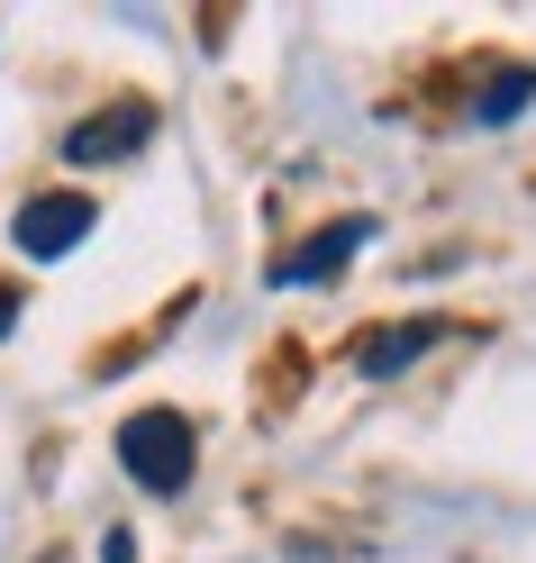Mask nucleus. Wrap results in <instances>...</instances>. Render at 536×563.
I'll list each match as a JSON object with an SVG mask.
<instances>
[{
  "label": "nucleus",
  "instance_id": "f03ea898",
  "mask_svg": "<svg viewBox=\"0 0 536 563\" xmlns=\"http://www.w3.org/2000/svg\"><path fill=\"white\" fill-rule=\"evenodd\" d=\"M91 228H100L91 191H37V200L19 209V228H10V236H19V255H28V264H64Z\"/></svg>",
  "mask_w": 536,
  "mask_h": 563
},
{
  "label": "nucleus",
  "instance_id": "0eeeda50",
  "mask_svg": "<svg viewBox=\"0 0 536 563\" xmlns=\"http://www.w3.org/2000/svg\"><path fill=\"white\" fill-rule=\"evenodd\" d=\"M19 328V291H10V282H0V336H10Z\"/></svg>",
  "mask_w": 536,
  "mask_h": 563
},
{
  "label": "nucleus",
  "instance_id": "20e7f679",
  "mask_svg": "<svg viewBox=\"0 0 536 563\" xmlns=\"http://www.w3.org/2000/svg\"><path fill=\"white\" fill-rule=\"evenodd\" d=\"M373 236V219H364V209H354V219H328V228H318L309 245H300V255H282L273 264V282H282V291H309V282H337L346 264H354V245H364Z\"/></svg>",
  "mask_w": 536,
  "mask_h": 563
},
{
  "label": "nucleus",
  "instance_id": "7ed1b4c3",
  "mask_svg": "<svg viewBox=\"0 0 536 563\" xmlns=\"http://www.w3.org/2000/svg\"><path fill=\"white\" fill-rule=\"evenodd\" d=\"M146 136H155V100H110V110L64 128V164H128Z\"/></svg>",
  "mask_w": 536,
  "mask_h": 563
},
{
  "label": "nucleus",
  "instance_id": "f257e3e1",
  "mask_svg": "<svg viewBox=\"0 0 536 563\" xmlns=\"http://www.w3.org/2000/svg\"><path fill=\"white\" fill-rule=\"evenodd\" d=\"M192 418L183 409H136L128 428H119V464H128V482L136 490H155V500H173V490L192 482Z\"/></svg>",
  "mask_w": 536,
  "mask_h": 563
},
{
  "label": "nucleus",
  "instance_id": "423d86ee",
  "mask_svg": "<svg viewBox=\"0 0 536 563\" xmlns=\"http://www.w3.org/2000/svg\"><path fill=\"white\" fill-rule=\"evenodd\" d=\"M527 100H536V64H500V74L482 82V100H473V128H510Z\"/></svg>",
  "mask_w": 536,
  "mask_h": 563
},
{
  "label": "nucleus",
  "instance_id": "39448f33",
  "mask_svg": "<svg viewBox=\"0 0 536 563\" xmlns=\"http://www.w3.org/2000/svg\"><path fill=\"white\" fill-rule=\"evenodd\" d=\"M427 345H446V319H409V328H364L354 336V373L364 382H401Z\"/></svg>",
  "mask_w": 536,
  "mask_h": 563
}]
</instances>
